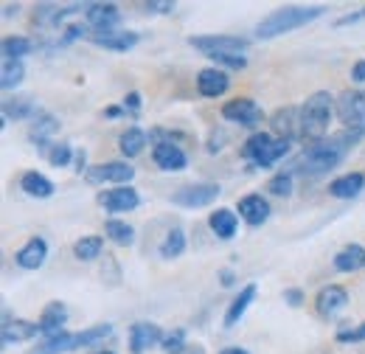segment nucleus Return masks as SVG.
<instances>
[{
    "mask_svg": "<svg viewBox=\"0 0 365 354\" xmlns=\"http://www.w3.org/2000/svg\"><path fill=\"white\" fill-rule=\"evenodd\" d=\"M365 135V130H346V133H337L320 143H312L309 149H304L292 163H289V175L295 177H320L326 172H331L351 149V143H357Z\"/></svg>",
    "mask_w": 365,
    "mask_h": 354,
    "instance_id": "f257e3e1",
    "label": "nucleus"
},
{
    "mask_svg": "<svg viewBox=\"0 0 365 354\" xmlns=\"http://www.w3.org/2000/svg\"><path fill=\"white\" fill-rule=\"evenodd\" d=\"M331 107H334V98L326 90H315L301 104V141H307V143L326 141L329 121H331Z\"/></svg>",
    "mask_w": 365,
    "mask_h": 354,
    "instance_id": "f03ea898",
    "label": "nucleus"
},
{
    "mask_svg": "<svg viewBox=\"0 0 365 354\" xmlns=\"http://www.w3.org/2000/svg\"><path fill=\"white\" fill-rule=\"evenodd\" d=\"M320 14H326L323 6H289V9H281V11L264 17L256 26V37L259 40H273V37H281L287 31H295V29L318 20Z\"/></svg>",
    "mask_w": 365,
    "mask_h": 354,
    "instance_id": "7ed1b4c3",
    "label": "nucleus"
},
{
    "mask_svg": "<svg viewBox=\"0 0 365 354\" xmlns=\"http://www.w3.org/2000/svg\"><path fill=\"white\" fill-rule=\"evenodd\" d=\"M292 141L284 138H273L270 133H253L245 143H242V158H247L253 166H273L275 161H281L284 155H289Z\"/></svg>",
    "mask_w": 365,
    "mask_h": 354,
    "instance_id": "20e7f679",
    "label": "nucleus"
},
{
    "mask_svg": "<svg viewBox=\"0 0 365 354\" xmlns=\"http://www.w3.org/2000/svg\"><path fill=\"white\" fill-rule=\"evenodd\" d=\"M110 332H113V326H110V323H104V326H93V329L76 332V335L62 332V335H56V338H46V343H43L34 354L73 352V349H79V346H93V343H98V340H101V338H107Z\"/></svg>",
    "mask_w": 365,
    "mask_h": 354,
    "instance_id": "39448f33",
    "label": "nucleus"
},
{
    "mask_svg": "<svg viewBox=\"0 0 365 354\" xmlns=\"http://www.w3.org/2000/svg\"><path fill=\"white\" fill-rule=\"evenodd\" d=\"M334 107L346 130H365V90H343Z\"/></svg>",
    "mask_w": 365,
    "mask_h": 354,
    "instance_id": "423d86ee",
    "label": "nucleus"
},
{
    "mask_svg": "<svg viewBox=\"0 0 365 354\" xmlns=\"http://www.w3.org/2000/svg\"><path fill=\"white\" fill-rule=\"evenodd\" d=\"M220 197V186L217 183H191L178 188V194L172 197L182 208H205Z\"/></svg>",
    "mask_w": 365,
    "mask_h": 354,
    "instance_id": "0eeeda50",
    "label": "nucleus"
},
{
    "mask_svg": "<svg viewBox=\"0 0 365 354\" xmlns=\"http://www.w3.org/2000/svg\"><path fill=\"white\" fill-rule=\"evenodd\" d=\"M222 118L242 124V127H256V124H262L264 113L253 98H233L228 104H222Z\"/></svg>",
    "mask_w": 365,
    "mask_h": 354,
    "instance_id": "6e6552de",
    "label": "nucleus"
},
{
    "mask_svg": "<svg viewBox=\"0 0 365 354\" xmlns=\"http://www.w3.org/2000/svg\"><path fill=\"white\" fill-rule=\"evenodd\" d=\"M188 43L194 45L197 51L208 54V56H217V54H242L247 48V40L245 37H228V34H205V37H191Z\"/></svg>",
    "mask_w": 365,
    "mask_h": 354,
    "instance_id": "1a4fd4ad",
    "label": "nucleus"
},
{
    "mask_svg": "<svg viewBox=\"0 0 365 354\" xmlns=\"http://www.w3.org/2000/svg\"><path fill=\"white\" fill-rule=\"evenodd\" d=\"M98 203L104 206V211L110 214H121V211H133L138 208L140 197L133 186H115V188H107L98 194Z\"/></svg>",
    "mask_w": 365,
    "mask_h": 354,
    "instance_id": "9d476101",
    "label": "nucleus"
},
{
    "mask_svg": "<svg viewBox=\"0 0 365 354\" xmlns=\"http://www.w3.org/2000/svg\"><path fill=\"white\" fill-rule=\"evenodd\" d=\"M85 177L91 183H118V186H127L133 177H135V169L124 161H110V163H101V166H91Z\"/></svg>",
    "mask_w": 365,
    "mask_h": 354,
    "instance_id": "9b49d317",
    "label": "nucleus"
},
{
    "mask_svg": "<svg viewBox=\"0 0 365 354\" xmlns=\"http://www.w3.org/2000/svg\"><path fill=\"white\" fill-rule=\"evenodd\" d=\"M85 20L93 29V34H101V31H115L121 14L113 3H88L85 6Z\"/></svg>",
    "mask_w": 365,
    "mask_h": 354,
    "instance_id": "f8f14e48",
    "label": "nucleus"
},
{
    "mask_svg": "<svg viewBox=\"0 0 365 354\" xmlns=\"http://www.w3.org/2000/svg\"><path fill=\"white\" fill-rule=\"evenodd\" d=\"M152 161H155L158 169H163V172H180V169L188 166L185 152H182L178 143H172V141L155 143V146H152Z\"/></svg>",
    "mask_w": 365,
    "mask_h": 354,
    "instance_id": "ddd939ff",
    "label": "nucleus"
},
{
    "mask_svg": "<svg viewBox=\"0 0 365 354\" xmlns=\"http://www.w3.org/2000/svg\"><path fill=\"white\" fill-rule=\"evenodd\" d=\"M163 343V335H160V326L158 323H149V320H138L130 329V352L143 354L149 352L152 346Z\"/></svg>",
    "mask_w": 365,
    "mask_h": 354,
    "instance_id": "4468645a",
    "label": "nucleus"
},
{
    "mask_svg": "<svg viewBox=\"0 0 365 354\" xmlns=\"http://www.w3.org/2000/svg\"><path fill=\"white\" fill-rule=\"evenodd\" d=\"M230 88V79L228 74L222 71V68H202L200 74H197V90H200V96H205V98H217V96H225Z\"/></svg>",
    "mask_w": 365,
    "mask_h": 354,
    "instance_id": "2eb2a0df",
    "label": "nucleus"
},
{
    "mask_svg": "<svg viewBox=\"0 0 365 354\" xmlns=\"http://www.w3.org/2000/svg\"><path fill=\"white\" fill-rule=\"evenodd\" d=\"M315 307H318V312L323 318H331V315L343 312L349 307V293H346V287H340V284L323 287L318 295H315Z\"/></svg>",
    "mask_w": 365,
    "mask_h": 354,
    "instance_id": "dca6fc26",
    "label": "nucleus"
},
{
    "mask_svg": "<svg viewBox=\"0 0 365 354\" xmlns=\"http://www.w3.org/2000/svg\"><path fill=\"white\" fill-rule=\"evenodd\" d=\"M270 124H273L275 138H284V141H292L295 135L301 138V107H281L278 113H273Z\"/></svg>",
    "mask_w": 365,
    "mask_h": 354,
    "instance_id": "f3484780",
    "label": "nucleus"
},
{
    "mask_svg": "<svg viewBox=\"0 0 365 354\" xmlns=\"http://www.w3.org/2000/svg\"><path fill=\"white\" fill-rule=\"evenodd\" d=\"M46 259H48V245H46V239H43V236L29 239V242L17 251V256H14L17 267H23V270H40Z\"/></svg>",
    "mask_w": 365,
    "mask_h": 354,
    "instance_id": "a211bd4d",
    "label": "nucleus"
},
{
    "mask_svg": "<svg viewBox=\"0 0 365 354\" xmlns=\"http://www.w3.org/2000/svg\"><path fill=\"white\" fill-rule=\"evenodd\" d=\"M3 346H11V343H26V340H34L40 332V323H31V320H3Z\"/></svg>",
    "mask_w": 365,
    "mask_h": 354,
    "instance_id": "6ab92c4d",
    "label": "nucleus"
},
{
    "mask_svg": "<svg viewBox=\"0 0 365 354\" xmlns=\"http://www.w3.org/2000/svg\"><path fill=\"white\" fill-rule=\"evenodd\" d=\"M236 211H239V217L247 222V225H262V222H267V217H270V203L262 194H247V197L239 200Z\"/></svg>",
    "mask_w": 365,
    "mask_h": 354,
    "instance_id": "aec40b11",
    "label": "nucleus"
},
{
    "mask_svg": "<svg viewBox=\"0 0 365 354\" xmlns=\"http://www.w3.org/2000/svg\"><path fill=\"white\" fill-rule=\"evenodd\" d=\"M65 323H68V310H65V304H48L46 310H43V318H40V332L46 335V338H56V335H62L65 332Z\"/></svg>",
    "mask_w": 365,
    "mask_h": 354,
    "instance_id": "412c9836",
    "label": "nucleus"
},
{
    "mask_svg": "<svg viewBox=\"0 0 365 354\" xmlns=\"http://www.w3.org/2000/svg\"><path fill=\"white\" fill-rule=\"evenodd\" d=\"M363 188H365L363 172H351V175H343L329 183V194L337 197V200H351V197H357Z\"/></svg>",
    "mask_w": 365,
    "mask_h": 354,
    "instance_id": "4be33fe9",
    "label": "nucleus"
},
{
    "mask_svg": "<svg viewBox=\"0 0 365 354\" xmlns=\"http://www.w3.org/2000/svg\"><path fill=\"white\" fill-rule=\"evenodd\" d=\"M91 43L107 51H130L138 43L135 31H101V34H91Z\"/></svg>",
    "mask_w": 365,
    "mask_h": 354,
    "instance_id": "5701e85b",
    "label": "nucleus"
},
{
    "mask_svg": "<svg viewBox=\"0 0 365 354\" xmlns=\"http://www.w3.org/2000/svg\"><path fill=\"white\" fill-rule=\"evenodd\" d=\"M256 293H259V287L256 284H245L242 290H239V295L230 301L228 312H225V326H236L242 318H245V312H247V307L253 304V298H256Z\"/></svg>",
    "mask_w": 365,
    "mask_h": 354,
    "instance_id": "b1692460",
    "label": "nucleus"
},
{
    "mask_svg": "<svg viewBox=\"0 0 365 354\" xmlns=\"http://www.w3.org/2000/svg\"><path fill=\"white\" fill-rule=\"evenodd\" d=\"M208 225H211V231L217 233V239H222V242H228L236 236V228H239V217L230 211V208H217L211 217H208Z\"/></svg>",
    "mask_w": 365,
    "mask_h": 354,
    "instance_id": "393cba45",
    "label": "nucleus"
},
{
    "mask_svg": "<svg viewBox=\"0 0 365 354\" xmlns=\"http://www.w3.org/2000/svg\"><path fill=\"white\" fill-rule=\"evenodd\" d=\"M59 133V118L56 116H51V113H43V116H37L34 118V127H31V133L29 138L37 143V146H48L51 143V138Z\"/></svg>",
    "mask_w": 365,
    "mask_h": 354,
    "instance_id": "a878e982",
    "label": "nucleus"
},
{
    "mask_svg": "<svg viewBox=\"0 0 365 354\" xmlns=\"http://www.w3.org/2000/svg\"><path fill=\"white\" fill-rule=\"evenodd\" d=\"M360 267H365L363 245H346V248L334 256V270H340V273H357Z\"/></svg>",
    "mask_w": 365,
    "mask_h": 354,
    "instance_id": "bb28decb",
    "label": "nucleus"
},
{
    "mask_svg": "<svg viewBox=\"0 0 365 354\" xmlns=\"http://www.w3.org/2000/svg\"><path fill=\"white\" fill-rule=\"evenodd\" d=\"M34 116V101L29 96H14L9 101H3V124L9 121H23Z\"/></svg>",
    "mask_w": 365,
    "mask_h": 354,
    "instance_id": "cd10ccee",
    "label": "nucleus"
},
{
    "mask_svg": "<svg viewBox=\"0 0 365 354\" xmlns=\"http://www.w3.org/2000/svg\"><path fill=\"white\" fill-rule=\"evenodd\" d=\"M20 188L29 197H37V200H48L53 194V183L40 175V172H26V175L20 177Z\"/></svg>",
    "mask_w": 365,
    "mask_h": 354,
    "instance_id": "c85d7f7f",
    "label": "nucleus"
},
{
    "mask_svg": "<svg viewBox=\"0 0 365 354\" xmlns=\"http://www.w3.org/2000/svg\"><path fill=\"white\" fill-rule=\"evenodd\" d=\"M31 51H34V43L26 37H3V45H0L3 62H23V56H29Z\"/></svg>",
    "mask_w": 365,
    "mask_h": 354,
    "instance_id": "c756f323",
    "label": "nucleus"
},
{
    "mask_svg": "<svg viewBox=\"0 0 365 354\" xmlns=\"http://www.w3.org/2000/svg\"><path fill=\"white\" fill-rule=\"evenodd\" d=\"M146 141H149V135L143 133L140 127H130L127 133H121V138H118V149H121V155L135 158V155H140V152H143Z\"/></svg>",
    "mask_w": 365,
    "mask_h": 354,
    "instance_id": "7c9ffc66",
    "label": "nucleus"
},
{
    "mask_svg": "<svg viewBox=\"0 0 365 354\" xmlns=\"http://www.w3.org/2000/svg\"><path fill=\"white\" fill-rule=\"evenodd\" d=\"M101 251H104V239H101V236H82V239H76V245H73V256H76L79 262H93V259H98Z\"/></svg>",
    "mask_w": 365,
    "mask_h": 354,
    "instance_id": "2f4dec72",
    "label": "nucleus"
},
{
    "mask_svg": "<svg viewBox=\"0 0 365 354\" xmlns=\"http://www.w3.org/2000/svg\"><path fill=\"white\" fill-rule=\"evenodd\" d=\"M104 231H107V239H113L115 245H133L135 242V228L121 220H107Z\"/></svg>",
    "mask_w": 365,
    "mask_h": 354,
    "instance_id": "473e14b6",
    "label": "nucleus"
},
{
    "mask_svg": "<svg viewBox=\"0 0 365 354\" xmlns=\"http://www.w3.org/2000/svg\"><path fill=\"white\" fill-rule=\"evenodd\" d=\"M182 251H185V233H182L180 228H172V231L166 233L163 245H160V256H163V259H178Z\"/></svg>",
    "mask_w": 365,
    "mask_h": 354,
    "instance_id": "72a5a7b5",
    "label": "nucleus"
},
{
    "mask_svg": "<svg viewBox=\"0 0 365 354\" xmlns=\"http://www.w3.org/2000/svg\"><path fill=\"white\" fill-rule=\"evenodd\" d=\"M26 76V65L23 62H3V74H0V85L3 90H11L17 88Z\"/></svg>",
    "mask_w": 365,
    "mask_h": 354,
    "instance_id": "f704fd0d",
    "label": "nucleus"
},
{
    "mask_svg": "<svg viewBox=\"0 0 365 354\" xmlns=\"http://www.w3.org/2000/svg\"><path fill=\"white\" fill-rule=\"evenodd\" d=\"M267 194H273V197H289L292 194V175L289 172H278L267 183Z\"/></svg>",
    "mask_w": 365,
    "mask_h": 354,
    "instance_id": "c9c22d12",
    "label": "nucleus"
},
{
    "mask_svg": "<svg viewBox=\"0 0 365 354\" xmlns=\"http://www.w3.org/2000/svg\"><path fill=\"white\" fill-rule=\"evenodd\" d=\"M163 352L166 354H182V349H185V332L182 329H172L166 338H163Z\"/></svg>",
    "mask_w": 365,
    "mask_h": 354,
    "instance_id": "e433bc0d",
    "label": "nucleus"
},
{
    "mask_svg": "<svg viewBox=\"0 0 365 354\" xmlns=\"http://www.w3.org/2000/svg\"><path fill=\"white\" fill-rule=\"evenodd\" d=\"M71 155H73V149L68 146V143H56V146H51V155H48V161H51V166H68L71 163Z\"/></svg>",
    "mask_w": 365,
    "mask_h": 354,
    "instance_id": "4c0bfd02",
    "label": "nucleus"
},
{
    "mask_svg": "<svg viewBox=\"0 0 365 354\" xmlns=\"http://www.w3.org/2000/svg\"><path fill=\"white\" fill-rule=\"evenodd\" d=\"M211 59L217 62V68H220V65H225V68H236V71L247 68L245 54H217V56H211Z\"/></svg>",
    "mask_w": 365,
    "mask_h": 354,
    "instance_id": "58836bf2",
    "label": "nucleus"
},
{
    "mask_svg": "<svg viewBox=\"0 0 365 354\" xmlns=\"http://www.w3.org/2000/svg\"><path fill=\"white\" fill-rule=\"evenodd\" d=\"M337 340L340 343H360V340H365V323H360L357 329H349V332H337Z\"/></svg>",
    "mask_w": 365,
    "mask_h": 354,
    "instance_id": "ea45409f",
    "label": "nucleus"
},
{
    "mask_svg": "<svg viewBox=\"0 0 365 354\" xmlns=\"http://www.w3.org/2000/svg\"><path fill=\"white\" fill-rule=\"evenodd\" d=\"M124 110H130V113H138V110H140V93H127Z\"/></svg>",
    "mask_w": 365,
    "mask_h": 354,
    "instance_id": "a19ab883",
    "label": "nucleus"
},
{
    "mask_svg": "<svg viewBox=\"0 0 365 354\" xmlns=\"http://www.w3.org/2000/svg\"><path fill=\"white\" fill-rule=\"evenodd\" d=\"M175 9V3H143V11H172Z\"/></svg>",
    "mask_w": 365,
    "mask_h": 354,
    "instance_id": "79ce46f5",
    "label": "nucleus"
},
{
    "mask_svg": "<svg viewBox=\"0 0 365 354\" xmlns=\"http://www.w3.org/2000/svg\"><path fill=\"white\" fill-rule=\"evenodd\" d=\"M351 79L360 85V82H365V59H360L354 68H351Z\"/></svg>",
    "mask_w": 365,
    "mask_h": 354,
    "instance_id": "37998d69",
    "label": "nucleus"
},
{
    "mask_svg": "<svg viewBox=\"0 0 365 354\" xmlns=\"http://www.w3.org/2000/svg\"><path fill=\"white\" fill-rule=\"evenodd\" d=\"M357 20H365V9L354 11L351 17H340V20H337V26H349V23H357Z\"/></svg>",
    "mask_w": 365,
    "mask_h": 354,
    "instance_id": "c03bdc74",
    "label": "nucleus"
},
{
    "mask_svg": "<svg viewBox=\"0 0 365 354\" xmlns=\"http://www.w3.org/2000/svg\"><path fill=\"white\" fill-rule=\"evenodd\" d=\"M284 298H287V301H289V304H292V307H301V301H304V298H301V293H298V290H287V293H284Z\"/></svg>",
    "mask_w": 365,
    "mask_h": 354,
    "instance_id": "a18cd8bd",
    "label": "nucleus"
},
{
    "mask_svg": "<svg viewBox=\"0 0 365 354\" xmlns=\"http://www.w3.org/2000/svg\"><path fill=\"white\" fill-rule=\"evenodd\" d=\"M121 113H127V110H124V107H110L104 116H107V118H115V116H121Z\"/></svg>",
    "mask_w": 365,
    "mask_h": 354,
    "instance_id": "49530a36",
    "label": "nucleus"
},
{
    "mask_svg": "<svg viewBox=\"0 0 365 354\" xmlns=\"http://www.w3.org/2000/svg\"><path fill=\"white\" fill-rule=\"evenodd\" d=\"M220 354H250L247 349H239V346H230V349H222Z\"/></svg>",
    "mask_w": 365,
    "mask_h": 354,
    "instance_id": "de8ad7c7",
    "label": "nucleus"
},
{
    "mask_svg": "<svg viewBox=\"0 0 365 354\" xmlns=\"http://www.w3.org/2000/svg\"><path fill=\"white\" fill-rule=\"evenodd\" d=\"M220 278L225 281V287H230V284H233V273H228V270H225V273H220Z\"/></svg>",
    "mask_w": 365,
    "mask_h": 354,
    "instance_id": "09e8293b",
    "label": "nucleus"
},
{
    "mask_svg": "<svg viewBox=\"0 0 365 354\" xmlns=\"http://www.w3.org/2000/svg\"><path fill=\"white\" fill-rule=\"evenodd\" d=\"M17 9H20V6H17V3H14V6H9V3H6V6H3V11H9V17H11V11H17Z\"/></svg>",
    "mask_w": 365,
    "mask_h": 354,
    "instance_id": "8fccbe9b",
    "label": "nucleus"
},
{
    "mask_svg": "<svg viewBox=\"0 0 365 354\" xmlns=\"http://www.w3.org/2000/svg\"><path fill=\"white\" fill-rule=\"evenodd\" d=\"M96 354H115V352H96Z\"/></svg>",
    "mask_w": 365,
    "mask_h": 354,
    "instance_id": "3c124183",
    "label": "nucleus"
}]
</instances>
